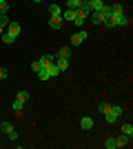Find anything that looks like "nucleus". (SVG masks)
<instances>
[{
    "mask_svg": "<svg viewBox=\"0 0 133 149\" xmlns=\"http://www.w3.org/2000/svg\"><path fill=\"white\" fill-rule=\"evenodd\" d=\"M129 140H131V138L122 134V136H118V138H115V145H118V147H129V145H131Z\"/></svg>",
    "mask_w": 133,
    "mask_h": 149,
    "instance_id": "obj_10",
    "label": "nucleus"
},
{
    "mask_svg": "<svg viewBox=\"0 0 133 149\" xmlns=\"http://www.w3.org/2000/svg\"><path fill=\"white\" fill-rule=\"evenodd\" d=\"M109 9H111V16H120V13H124V7H122L120 2H115V5H109Z\"/></svg>",
    "mask_w": 133,
    "mask_h": 149,
    "instance_id": "obj_9",
    "label": "nucleus"
},
{
    "mask_svg": "<svg viewBox=\"0 0 133 149\" xmlns=\"http://www.w3.org/2000/svg\"><path fill=\"white\" fill-rule=\"evenodd\" d=\"M89 16H91V20H93V25H104V18H107L102 11H91Z\"/></svg>",
    "mask_w": 133,
    "mask_h": 149,
    "instance_id": "obj_5",
    "label": "nucleus"
},
{
    "mask_svg": "<svg viewBox=\"0 0 133 149\" xmlns=\"http://www.w3.org/2000/svg\"><path fill=\"white\" fill-rule=\"evenodd\" d=\"M38 62H40V67H42V69H47V67L51 65V62H53V56H51V54H47V56H42Z\"/></svg>",
    "mask_w": 133,
    "mask_h": 149,
    "instance_id": "obj_12",
    "label": "nucleus"
},
{
    "mask_svg": "<svg viewBox=\"0 0 133 149\" xmlns=\"http://www.w3.org/2000/svg\"><path fill=\"white\" fill-rule=\"evenodd\" d=\"M122 134L131 138V136H133V125H131V123H129V125H122Z\"/></svg>",
    "mask_w": 133,
    "mask_h": 149,
    "instance_id": "obj_19",
    "label": "nucleus"
},
{
    "mask_svg": "<svg viewBox=\"0 0 133 149\" xmlns=\"http://www.w3.org/2000/svg\"><path fill=\"white\" fill-rule=\"evenodd\" d=\"M49 27L51 29H60V27H62V16H51L49 18Z\"/></svg>",
    "mask_w": 133,
    "mask_h": 149,
    "instance_id": "obj_7",
    "label": "nucleus"
},
{
    "mask_svg": "<svg viewBox=\"0 0 133 149\" xmlns=\"http://www.w3.org/2000/svg\"><path fill=\"white\" fill-rule=\"evenodd\" d=\"M104 147H107V149H115V147H118V145H115V138H107Z\"/></svg>",
    "mask_w": 133,
    "mask_h": 149,
    "instance_id": "obj_22",
    "label": "nucleus"
},
{
    "mask_svg": "<svg viewBox=\"0 0 133 149\" xmlns=\"http://www.w3.org/2000/svg\"><path fill=\"white\" fill-rule=\"evenodd\" d=\"M0 38H2V42H5V45H13V42H16V36L7 33V31H2V33H0Z\"/></svg>",
    "mask_w": 133,
    "mask_h": 149,
    "instance_id": "obj_14",
    "label": "nucleus"
},
{
    "mask_svg": "<svg viewBox=\"0 0 133 149\" xmlns=\"http://www.w3.org/2000/svg\"><path fill=\"white\" fill-rule=\"evenodd\" d=\"M87 0H67V9H80Z\"/></svg>",
    "mask_w": 133,
    "mask_h": 149,
    "instance_id": "obj_11",
    "label": "nucleus"
},
{
    "mask_svg": "<svg viewBox=\"0 0 133 149\" xmlns=\"http://www.w3.org/2000/svg\"><path fill=\"white\" fill-rule=\"evenodd\" d=\"M5 78H7V69H5V67H0V82L5 80Z\"/></svg>",
    "mask_w": 133,
    "mask_h": 149,
    "instance_id": "obj_27",
    "label": "nucleus"
},
{
    "mask_svg": "<svg viewBox=\"0 0 133 149\" xmlns=\"http://www.w3.org/2000/svg\"><path fill=\"white\" fill-rule=\"evenodd\" d=\"M31 2H42V0H31Z\"/></svg>",
    "mask_w": 133,
    "mask_h": 149,
    "instance_id": "obj_30",
    "label": "nucleus"
},
{
    "mask_svg": "<svg viewBox=\"0 0 133 149\" xmlns=\"http://www.w3.org/2000/svg\"><path fill=\"white\" fill-rule=\"evenodd\" d=\"M49 13H51V16H62V9H60V5H49Z\"/></svg>",
    "mask_w": 133,
    "mask_h": 149,
    "instance_id": "obj_17",
    "label": "nucleus"
},
{
    "mask_svg": "<svg viewBox=\"0 0 133 149\" xmlns=\"http://www.w3.org/2000/svg\"><path fill=\"white\" fill-rule=\"evenodd\" d=\"M80 127H82L84 131H89L91 127H93V118H91V116H84V118L80 120Z\"/></svg>",
    "mask_w": 133,
    "mask_h": 149,
    "instance_id": "obj_8",
    "label": "nucleus"
},
{
    "mask_svg": "<svg viewBox=\"0 0 133 149\" xmlns=\"http://www.w3.org/2000/svg\"><path fill=\"white\" fill-rule=\"evenodd\" d=\"M58 56H60V58H67V60H69V56H71V47H62V49L58 51Z\"/></svg>",
    "mask_w": 133,
    "mask_h": 149,
    "instance_id": "obj_20",
    "label": "nucleus"
},
{
    "mask_svg": "<svg viewBox=\"0 0 133 149\" xmlns=\"http://www.w3.org/2000/svg\"><path fill=\"white\" fill-rule=\"evenodd\" d=\"M98 109H100V113H104V111H107V109H109V102H102V105L98 107Z\"/></svg>",
    "mask_w": 133,
    "mask_h": 149,
    "instance_id": "obj_28",
    "label": "nucleus"
},
{
    "mask_svg": "<svg viewBox=\"0 0 133 149\" xmlns=\"http://www.w3.org/2000/svg\"><path fill=\"white\" fill-rule=\"evenodd\" d=\"M20 31H22V27H20L18 22H11V20H9V25H7V33H11V36L18 38V36H20Z\"/></svg>",
    "mask_w": 133,
    "mask_h": 149,
    "instance_id": "obj_4",
    "label": "nucleus"
},
{
    "mask_svg": "<svg viewBox=\"0 0 133 149\" xmlns=\"http://www.w3.org/2000/svg\"><path fill=\"white\" fill-rule=\"evenodd\" d=\"M9 11V2L7 0H0V13H7Z\"/></svg>",
    "mask_w": 133,
    "mask_h": 149,
    "instance_id": "obj_23",
    "label": "nucleus"
},
{
    "mask_svg": "<svg viewBox=\"0 0 133 149\" xmlns=\"http://www.w3.org/2000/svg\"><path fill=\"white\" fill-rule=\"evenodd\" d=\"M56 67L60 69V71H64V69L69 67V60H67V58H60V56H58V58H56Z\"/></svg>",
    "mask_w": 133,
    "mask_h": 149,
    "instance_id": "obj_15",
    "label": "nucleus"
},
{
    "mask_svg": "<svg viewBox=\"0 0 133 149\" xmlns=\"http://www.w3.org/2000/svg\"><path fill=\"white\" fill-rule=\"evenodd\" d=\"M22 105H25V102H22V100H18V98H16V100H13V111H16V113H20V111H22Z\"/></svg>",
    "mask_w": 133,
    "mask_h": 149,
    "instance_id": "obj_21",
    "label": "nucleus"
},
{
    "mask_svg": "<svg viewBox=\"0 0 133 149\" xmlns=\"http://www.w3.org/2000/svg\"><path fill=\"white\" fill-rule=\"evenodd\" d=\"M38 78H40V80H49V74H47V69H40V71H38Z\"/></svg>",
    "mask_w": 133,
    "mask_h": 149,
    "instance_id": "obj_25",
    "label": "nucleus"
},
{
    "mask_svg": "<svg viewBox=\"0 0 133 149\" xmlns=\"http://www.w3.org/2000/svg\"><path fill=\"white\" fill-rule=\"evenodd\" d=\"M9 25V18H7V13H0V33L5 31V27Z\"/></svg>",
    "mask_w": 133,
    "mask_h": 149,
    "instance_id": "obj_18",
    "label": "nucleus"
},
{
    "mask_svg": "<svg viewBox=\"0 0 133 149\" xmlns=\"http://www.w3.org/2000/svg\"><path fill=\"white\" fill-rule=\"evenodd\" d=\"M47 74H49V78H56V76L60 74V69L56 67V60H53V62L49 65V67H47Z\"/></svg>",
    "mask_w": 133,
    "mask_h": 149,
    "instance_id": "obj_13",
    "label": "nucleus"
},
{
    "mask_svg": "<svg viewBox=\"0 0 133 149\" xmlns=\"http://www.w3.org/2000/svg\"><path fill=\"white\" fill-rule=\"evenodd\" d=\"M16 98L22 100V102H27V100H29V93H27V91H18V96H16Z\"/></svg>",
    "mask_w": 133,
    "mask_h": 149,
    "instance_id": "obj_24",
    "label": "nucleus"
},
{
    "mask_svg": "<svg viewBox=\"0 0 133 149\" xmlns=\"http://www.w3.org/2000/svg\"><path fill=\"white\" fill-rule=\"evenodd\" d=\"M87 36H89V33H87L84 29H80L78 33H73V36H71V47H78V45H82L84 40H87Z\"/></svg>",
    "mask_w": 133,
    "mask_h": 149,
    "instance_id": "obj_2",
    "label": "nucleus"
},
{
    "mask_svg": "<svg viewBox=\"0 0 133 149\" xmlns=\"http://www.w3.org/2000/svg\"><path fill=\"white\" fill-rule=\"evenodd\" d=\"M91 2H102V0H91Z\"/></svg>",
    "mask_w": 133,
    "mask_h": 149,
    "instance_id": "obj_29",
    "label": "nucleus"
},
{
    "mask_svg": "<svg viewBox=\"0 0 133 149\" xmlns=\"http://www.w3.org/2000/svg\"><path fill=\"white\" fill-rule=\"evenodd\" d=\"M129 16L127 13H120V16H115V27H129Z\"/></svg>",
    "mask_w": 133,
    "mask_h": 149,
    "instance_id": "obj_6",
    "label": "nucleus"
},
{
    "mask_svg": "<svg viewBox=\"0 0 133 149\" xmlns=\"http://www.w3.org/2000/svg\"><path fill=\"white\" fill-rule=\"evenodd\" d=\"M31 69H33V71H36V74H38V71H40V69H42V67H40V62L36 60V62H31Z\"/></svg>",
    "mask_w": 133,
    "mask_h": 149,
    "instance_id": "obj_26",
    "label": "nucleus"
},
{
    "mask_svg": "<svg viewBox=\"0 0 133 149\" xmlns=\"http://www.w3.org/2000/svg\"><path fill=\"white\" fill-rule=\"evenodd\" d=\"M62 20H76V9H67V11H62Z\"/></svg>",
    "mask_w": 133,
    "mask_h": 149,
    "instance_id": "obj_16",
    "label": "nucleus"
},
{
    "mask_svg": "<svg viewBox=\"0 0 133 149\" xmlns=\"http://www.w3.org/2000/svg\"><path fill=\"white\" fill-rule=\"evenodd\" d=\"M104 120H107V125H115L118 123V118L122 116V107H118V105H109V109L104 113Z\"/></svg>",
    "mask_w": 133,
    "mask_h": 149,
    "instance_id": "obj_1",
    "label": "nucleus"
},
{
    "mask_svg": "<svg viewBox=\"0 0 133 149\" xmlns=\"http://www.w3.org/2000/svg\"><path fill=\"white\" fill-rule=\"evenodd\" d=\"M0 127H2V131H5L7 136L11 138V140H18V131L13 129V125H9V123H2Z\"/></svg>",
    "mask_w": 133,
    "mask_h": 149,
    "instance_id": "obj_3",
    "label": "nucleus"
}]
</instances>
